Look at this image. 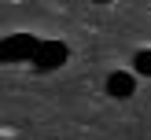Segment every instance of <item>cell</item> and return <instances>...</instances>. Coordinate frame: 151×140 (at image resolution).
Instances as JSON below:
<instances>
[{
  "instance_id": "6da1fadb",
  "label": "cell",
  "mask_w": 151,
  "mask_h": 140,
  "mask_svg": "<svg viewBox=\"0 0 151 140\" xmlns=\"http://www.w3.org/2000/svg\"><path fill=\"white\" fill-rule=\"evenodd\" d=\"M37 48H41L37 37H29V33H11L0 52H4L7 63H22V59H37Z\"/></svg>"
},
{
  "instance_id": "7a4b0ae2",
  "label": "cell",
  "mask_w": 151,
  "mask_h": 140,
  "mask_svg": "<svg viewBox=\"0 0 151 140\" xmlns=\"http://www.w3.org/2000/svg\"><path fill=\"white\" fill-rule=\"evenodd\" d=\"M66 55H70V52H66L63 41H41V48H37V59H33V63L41 66V70H59V66L66 63Z\"/></svg>"
},
{
  "instance_id": "3957f363",
  "label": "cell",
  "mask_w": 151,
  "mask_h": 140,
  "mask_svg": "<svg viewBox=\"0 0 151 140\" xmlns=\"http://www.w3.org/2000/svg\"><path fill=\"white\" fill-rule=\"evenodd\" d=\"M107 92L114 96V100L133 96V74H111V78H107Z\"/></svg>"
},
{
  "instance_id": "277c9868",
  "label": "cell",
  "mask_w": 151,
  "mask_h": 140,
  "mask_svg": "<svg viewBox=\"0 0 151 140\" xmlns=\"http://www.w3.org/2000/svg\"><path fill=\"white\" fill-rule=\"evenodd\" d=\"M133 66H137V74H144V78H151V52H137L133 55Z\"/></svg>"
},
{
  "instance_id": "5b68a950",
  "label": "cell",
  "mask_w": 151,
  "mask_h": 140,
  "mask_svg": "<svg viewBox=\"0 0 151 140\" xmlns=\"http://www.w3.org/2000/svg\"><path fill=\"white\" fill-rule=\"evenodd\" d=\"M96 4H111V0H96Z\"/></svg>"
}]
</instances>
